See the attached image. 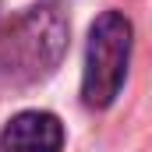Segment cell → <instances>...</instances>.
I'll return each mask as SVG.
<instances>
[{"mask_svg": "<svg viewBox=\"0 0 152 152\" xmlns=\"http://www.w3.org/2000/svg\"><path fill=\"white\" fill-rule=\"evenodd\" d=\"M67 50V21L53 7H28L0 28V75L14 85L46 78Z\"/></svg>", "mask_w": 152, "mask_h": 152, "instance_id": "6da1fadb", "label": "cell"}, {"mask_svg": "<svg viewBox=\"0 0 152 152\" xmlns=\"http://www.w3.org/2000/svg\"><path fill=\"white\" fill-rule=\"evenodd\" d=\"M131 36H134L131 21L120 11H103L92 21L85 46V75H81V96L88 106L106 110L120 96L131 60Z\"/></svg>", "mask_w": 152, "mask_h": 152, "instance_id": "7a4b0ae2", "label": "cell"}, {"mask_svg": "<svg viewBox=\"0 0 152 152\" xmlns=\"http://www.w3.org/2000/svg\"><path fill=\"white\" fill-rule=\"evenodd\" d=\"M64 124L46 110H25L0 131V152H60Z\"/></svg>", "mask_w": 152, "mask_h": 152, "instance_id": "3957f363", "label": "cell"}]
</instances>
